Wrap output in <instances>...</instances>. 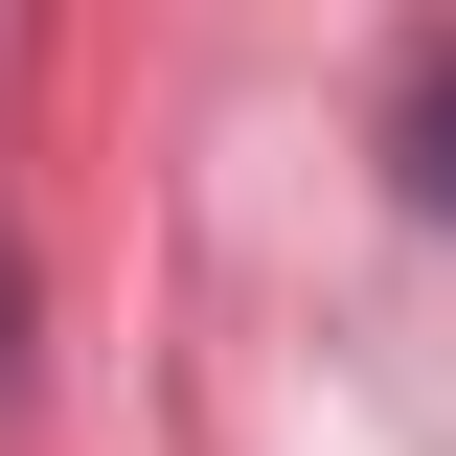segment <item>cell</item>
Instances as JSON below:
<instances>
[{
  "label": "cell",
  "mask_w": 456,
  "mask_h": 456,
  "mask_svg": "<svg viewBox=\"0 0 456 456\" xmlns=\"http://www.w3.org/2000/svg\"><path fill=\"white\" fill-rule=\"evenodd\" d=\"M388 160H411V206H434V228H456V46H434V69H411V114H388Z\"/></svg>",
  "instance_id": "6da1fadb"
}]
</instances>
